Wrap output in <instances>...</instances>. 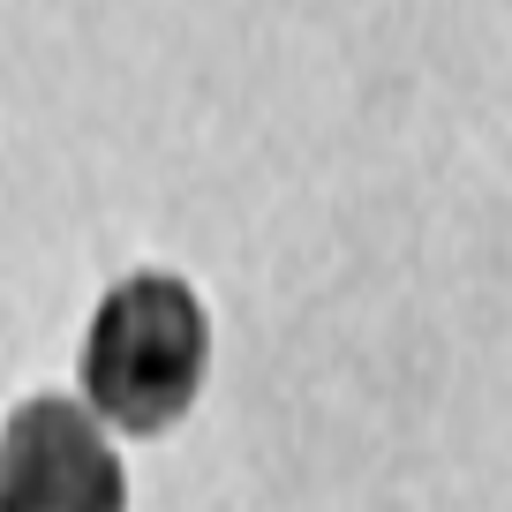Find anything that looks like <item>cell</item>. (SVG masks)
Masks as SVG:
<instances>
[{
  "instance_id": "1",
  "label": "cell",
  "mask_w": 512,
  "mask_h": 512,
  "mask_svg": "<svg viewBox=\"0 0 512 512\" xmlns=\"http://www.w3.org/2000/svg\"><path fill=\"white\" fill-rule=\"evenodd\" d=\"M83 407L106 437H166L211 377V309L181 272H128L83 324Z\"/></svg>"
},
{
  "instance_id": "2",
  "label": "cell",
  "mask_w": 512,
  "mask_h": 512,
  "mask_svg": "<svg viewBox=\"0 0 512 512\" xmlns=\"http://www.w3.org/2000/svg\"><path fill=\"white\" fill-rule=\"evenodd\" d=\"M0 512H128V467L83 400H23L0 430Z\"/></svg>"
}]
</instances>
